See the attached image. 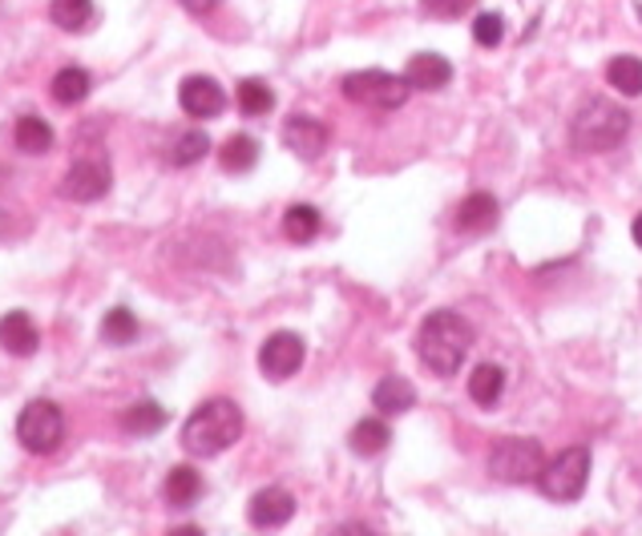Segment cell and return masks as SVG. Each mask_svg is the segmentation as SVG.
Instances as JSON below:
<instances>
[{"label":"cell","mask_w":642,"mask_h":536,"mask_svg":"<svg viewBox=\"0 0 642 536\" xmlns=\"http://www.w3.org/2000/svg\"><path fill=\"white\" fill-rule=\"evenodd\" d=\"M473 347V327L461 319L457 310H432L420 331H416V355L420 363L441 375V380H453L465 363V355Z\"/></svg>","instance_id":"6da1fadb"},{"label":"cell","mask_w":642,"mask_h":536,"mask_svg":"<svg viewBox=\"0 0 642 536\" xmlns=\"http://www.w3.org/2000/svg\"><path fill=\"white\" fill-rule=\"evenodd\" d=\"M239 436H243V408L227 395H214V399L199 404L182 423V448L194 456H218L230 444H239Z\"/></svg>","instance_id":"7a4b0ae2"},{"label":"cell","mask_w":642,"mask_h":536,"mask_svg":"<svg viewBox=\"0 0 642 536\" xmlns=\"http://www.w3.org/2000/svg\"><path fill=\"white\" fill-rule=\"evenodd\" d=\"M630 133V113L610 98H590L570 122V145L578 154H606Z\"/></svg>","instance_id":"3957f363"},{"label":"cell","mask_w":642,"mask_h":536,"mask_svg":"<svg viewBox=\"0 0 642 536\" xmlns=\"http://www.w3.org/2000/svg\"><path fill=\"white\" fill-rule=\"evenodd\" d=\"M545 468V451L538 439L529 436H509L498 439L489 451V476L501 484H533Z\"/></svg>","instance_id":"277c9868"},{"label":"cell","mask_w":642,"mask_h":536,"mask_svg":"<svg viewBox=\"0 0 642 536\" xmlns=\"http://www.w3.org/2000/svg\"><path fill=\"white\" fill-rule=\"evenodd\" d=\"M586 480H590V448L574 444V448L557 451L554 460H545L538 488H542V496L557 500V505H574L586 493Z\"/></svg>","instance_id":"5b68a950"},{"label":"cell","mask_w":642,"mask_h":536,"mask_svg":"<svg viewBox=\"0 0 642 536\" xmlns=\"http://www.w3.org/2000/svg\"><path fill=\"white\" fill-rule=\"evenodd\" d=\"M16 439L33 451V456H49L58 451V444L65 439V411L53 399H33L16 416Z\"/></svg>","instance_id":"8992f818"},{"label":"cell","mask_w":642,"mask_h":536,"mask_svg":"<svg viewBox=\"0 0 642 536\" xmlns=\"http://www.w3.org/2000/svg\"><path fill=\"white\" fill-rule=\"evenodd\" d=\"M343 98L360 101V105H376V110H400L413 98V85L385 69H360L343 77Z\"/></svg>","instance_id":"52a82bcc"},{"label":"cell","mask_w":642,"mask_h":536,"mask_svg":"<svg viewBox=\"0 0 642 536\" xmlns=\"http://www.w3.org/2000/svg\"><path fill=\"white\" fill-rule=\"evenodd\" d=\"M110 186H114L110 157L101 154V150H93V154L73 157L70 174H65V182H61V194L70 197V202H98V197L110 194Z\"/></svg>","instance_id":"ba28073f"},{"label":"cell","mask_w":642,"mask_h":536,"mask_svg":"<svg viewBox=\"0 0 642 536\" xmlns=\"http://www.w3.org/2000/svg\"><path fill=\"white\" fill-rule=\"evenodd\" d=\"M303 355H307V347H303V339L295 335V331H275V335H267V343L259 347V367H263L267 380L284 383L303 367Z\"/></svg>","instance_id":"9c48e42d"},{"label":"cell","mask_w":642,"mask_h":536,"mask_svg":"<svg viewBox=\"0 0 642 536\" xmlns=\"http://www.w3.org/2000/svg\"><path fill=\"white\" fill-rule=\"evenodd\" d=\"M178 101H182V110L190 117H199V122H211L218 113L227 110V93H223V85L206 77V73H194V77H186L178 85Z\"/></svg>","instance_id":"30bf717a"},{"label":"cell","mask_w":642,"mask_h":536,"mask_svg":"<svg viewBox=\"0 0 642 536\" xmlns=\"http://www.w3.org/2000/svg\"><path fill=\"white\" fill-rule=\"evenodd\" d=\"M247 516H251V524L255 528H284L291 516H295V496L287 493V488H279V484H272V488H259L255 496H251V508H247Z\"/></svg>","instance_id":"8fae6325"},{"label":"cell","mask_w":642,"mask_h":536,"mask_svg":"<svg viewBox=\"0 0 642 536\" xmlns=\"http://www.w3.org/2000/svg\"><path fill=\"white\" fill-rule=\"evenodd\" d=\"M328 126L315 122V117H287L284 126V145L303 162H315V157L328 150Z\"/></svg>","instance_id":"7c38bea8"},{"label":"cell","mask_w":642,"mask_h":536,"mask_svg":"<svg viewBox=\"0 0 642 536\" xmlns=\"http://www.w3.org/2000/svg\"><path fill=\"white\" fill-rule=\"evenodd\" d=\"M404 81L413 85V89H420V93H432V89H444V85L453 81V65L441 53H416L404 65Z\"/></svg>","instance_id":"4fadbf2b"},{"label":"cell","mask_w":642,"mask_h":536,"mask_svg":"<svg viewBox=\"0 0 642 536\" xmlns=\"http://www.w3.org/2000/svg\"><path fill=\"white\" fill-rule=\"evenodd\" d=\"M37 343H41V335H37V323H33L25 310H9V315L0 319V347H4L9 355L25 359V355L37 352Z\"/></svg>","instance_id":"5bb4252c"},{"label":"cell","mask_w":642,"mask_h":536,"mask_svg":"<svg viewBox=\"0 0 642 536\" xmlns=\"http://www.w3.org/2000/svg\"><path fill=\"white\" fill-rule=\"evenodd\" d=\"M501 218V206L498 197L489 194V190H473L465 202L457 206V226L465 234H481V230H493Z\"/></svg>","instance_id":"9a60e30c"},{"label":"cell","mask_w":642,"mask_h":536,"mask_svg":"<svg viewBox=\"0 0 642 536\" xmlns=\"http://www.w3.org/2000/svg\"><path fill=\"white\" fill-rule=\"evenodd\" d=\"M372 404H376V411H380V416H400V411H413L416 408V387L408 380H400V375H388V380L376 383Z\"/></svg>","instance_id":"2e32d148"},{"label":"cell","mask_w":642,"mask_h":536,"mask_svg":"<svg viewBox=\"0 0 642 536\" xmlns=\"http://www.w3.org/2000/svg\"><path fill=\"white\" fill-rule=\"evenodd\" d=\"M162 496H166V505L171 508H190L202 496V476L190 464L171 468V476H166V484H162Z\"/></svg>","instance_id":"e0dca14e"},{"label":"cell","mask_w":642,"mask_h":536,"mask_svg":"<svg viewBox=\"0 0 642 536\" xmlns=\"http://www.w3.org/2000/svg\"><path fill=\"white\" fill-rule=\"evenodd\" d=\"M501 392H505V371L498 363H481L477 371L469 375V395L473 404H481V408H498L501 404Z\"/></svg>","instance_id":"ac0fdd59"},{"label":"cell","mask_w":642,"mask_h":536,"mask_svg":"<svg viewBox=\"0 0 642 536\" xmlns=\"http://www.w3.org/2000/svg\"><path fill=\"white\" fill-rule=\"evenodd\" d=\"M218 162L227 174H247V169H255L259 162V141L251 133H235V138L223 141V150H218Z\"/></svg>","instance_id":"d6986e66"},{"label":"cell","mask_w":642,"mask_h":536,"mask_svg":"<svg viewBox=\"0 0 642 536\" xmlns=\"http://www.w3.org/2000/svg\"><path fill=\"white\" fill-rule=\"evenodd\" d=\"M319 226H324V218H319V210L307 206V202H300V206H291V210L284 214V234L295 242V246H307V242L319 239Z\"/></svg>","instance_id":"ffe728a7"},{"label":"cell","mask_w":642,"mask_h":536,"mask_svg":"<svg viewBox=\"0 0 642 536\" xmlns=\"http://www.w3.org/2000/svg\"><path fill=\"white\" fill-rule=\"evenodd\" d=\"M348 444H352L356 456H380V451L392 444V432H388L385 420H360L356 427H352Z\"/></svg>","instance_id":"44dd1931"},{"label":"cell","mask_w":642,"mask_h":536,"mask_svg":"<svg viewBox=\"0 0 642 536\" xmlns=\"http://www.w3.org/2000/svg\"><path fill=\"white\" fill-rule=\"evenodd\" d=\"M122 427H126L129 436H154L166 427V411L158 408L154 399H142V404H134V408L122 416Z\"/></svg>","instance_id":"7402d4cb"},{"label":"cell","mask_w":642,"mask_h":536,"mask_svg":"<svg viewBox=\"0 0 642 536\" xmlns=\"http://www.w3.org/2000/svg\"><path fill=\"white\" fill-rule=\"evenodd\" d=\"M606 81L622 93V98H639L642 93V61L639 56H614L606 65Z\"/></svg>","instance_id":"603a6c76"},{"label":"cell","mask_w":642,"mask_h":536,"mask_svg":"<svg viewBox=\"0 0 642 536\" xmlns=\"http://www.w3.org/2000/svg\"><path fill=\"white\" fill-rule=\"evenodd\" d=\"M235 98H239V110H243L247 117H263V113L275 110V89L267 81H259V77H247V81H239Z\"/></svg>","instance_id":"cb8c5ba5"},{"label":"cell","mask_w":642,"mask_h":536,"mask_svg":"<svg viewBox=\"0 0 642 536\" xmlns=\"http://www.w3.org/2000/svg\"><path fill=\"white\" fill-rule=\"evenodd\" d=\"M13 138L25 154H49V150H53V129H49L45 117H21Z\"/></svg>","instance_id":"d4e9b609"},{"label":"cell","mask_w":642,"mask_h":536,"mask_svg":"<svg viewBox=\"0 0 642 536\" xmlns=\"http://www.w3.org/2000/svg\"><path fill=\"white\" fill-rule=\"evenodd\" d=\"M89 73L81 69V65H65V69L53 77V98L61 101V105H77V101L89 98Z\"/></svg>","instance_id":"484cf974"},{"label":"cell","mask_w":642,"mask_h":536,"mask_svg":"<svg viewBox=\"0 0 642 536\" xmlns=\"http://www.w3.org/2000/svg\"><path fill=\"white\" fill-rule=\"evenodd\" d=\"M49 16L65 33H81L93 16V0H49Z\"/></svg>","instance_id":"4316f807"},{"label":"cell","mask_w":642,"mask_h":536,"mask_svg":"<svg viewBox=\"0 0 642 536\" xmlns=\"http://www.w3.org/2000/svg\"><path fill=\"white\" fill-rule=\"evenodd\" d=\"M101 339L105 343H114V347H126L138 339V319H134V310L126 307H114L105 319H101Z\"/></svg>","instance_id":"83f0119b"},{"label":"cell","mask_w":642,"mask_h":536,"mask_svg":"<svg viewBox=\"0 0 642 536\" xmlns=\"http://www.w3.org/2000/svg\"><path fill=\"white\" fill-rule=\"evenodd\" d=\"M211 154V138L202 133V129H186L174 138V150H171V162L174 166H194L202 157Z\"/></svg>","instance_id":"f1b7e54d"},{"label":"cell","mask_w":642,"mask_h":536,"mask_svg":"<svg viewBox=\"0 0 642 536\" xmlns=\"http://www.w3.org/2000/svg\"><path fill=\"white\" fill-rule=\"evenodd\" d=\"M501 37H505V21L501 13H481L473 21V41L481 44V49H498Z\"/></svg>","instance_id":"f546056e"},{"label":"cell","mask_w":642,"mask_h":536,"mask_svg":"<svg viewBox=\"0 0 642 536\" xmlns=\"http://www.w3.org/2000/svg\"><path fill=\"white\" fill-rule=\"evenodd\" d=\"M477 4V0H420V9H425L428 16H437V21H457V16H465Z\"/></svg>","instance_id":"4dcf8cb0"},{"label":"cell","mask_w":642,"mask_h":536,"mask_svg":"<svg viewBox=\"0 0 642 536\" xmlns=\"http://www.w3.org/2000/svg\"><path fill=\"white\" fill-rule=\"evenodd\" d=\"M186 13H194V16H206V13H214L223 0H178Z\"/></svg>","instance_id":"1f68e13d"},{"label":"cell","mask_w":642,"mask_h":536,"mask_svg":"<svg viewBox=\"0 0 642 536\" xmlns=\"http://www.w3.org/2000/svg\"><path fill=\"white\" fill-rule=\"evenodd\" d=\"M331 536H376L368 528V524H360V521H348V524H340V528H336V533Z\"/></svg>","instance_id":"d6a6232c"},{"label":"cell","mask_w":642,"mask_h":536,"mask_svg":"<svg viewBox=\"0 0 642 536\" xmlns=\"http://www.w3.org/2000/svg\"><path fill=\"white\" fill-rule=\"evenodd\" d=\"M166 536H206V533H202L199 524H174V528H171Z\"/></svg>","instance_id":"836d02e7"},{"label":"cell","mask_w":642,"mask_h":536,"mask_svg":"<svg viewBox=\"0 0 642 536\" xmlns=\"http://www.w3.org/2000/svg\"><path fill=\"white\" fill-rule=\"evenodd\" d=\"M630 234H634V246L642 251V214L634 218V226H630Z\"/></svg>","instance_id":"e575fe53"}]
</instances>
